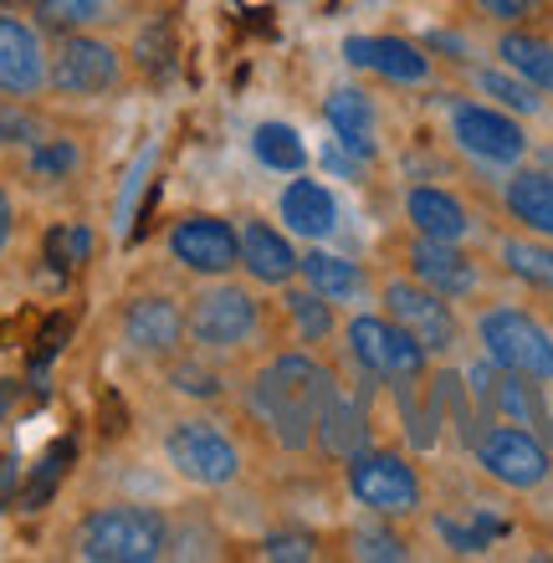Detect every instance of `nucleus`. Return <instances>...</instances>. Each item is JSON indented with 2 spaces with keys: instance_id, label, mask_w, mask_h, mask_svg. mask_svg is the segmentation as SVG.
Masks as SVG:
<instances>
[{
  "instance_id": "obj_30",
  "label": "nucleus",
  "mask_w": 553,
  "mask_h": 563,
  "mask_svg": "<svg viewBox=\"0 0 553 563\" xmlns=\"http://www.w3.org/2000/svg\"><path fill=\"white\" fill-rule=\"evenodd\" d=\"M287 308H292V318H298L302 343H323V339L333 333V308H329V297H318L313 287H308V292H292V297H287Z\"/></svg>"
},
{
  "instance_id": "obj_4",
  "label": "nucleus",
  "mask_w": 553,
  "mask_h": 563,
  "mask_svg": "<svg viewBox=\"0 0 553 563\" xmlns=\"http://www.w3.org/2000/svg\"><path fill=\"white\" fill-rule=\"evenodd\" d=\"M344 482H349V497L374 512V518H416L420 507H425V482L400 451H354L344 466Z\"/></svg>"
},
{
  "instance_id": "obj_18",
  "label": "nucleus",
  "mask_w": 553,
  "mask_h": 563,
  "mask_svg": "<svg viewBox=\"0 0 553 563\" xmlns=\"http://www.w3.org/2000/svg\"><path fill=\"white\" fill-rule=\"evenodd\" d=\"M241 267L262 287H287L302 272V256L292 252L287 231H277L267 221H246L241 225Z\"/></svg>"
},
{
  "instance_id": "obj_9",
  "label": "nucleus",
  "mask_w": 553,
  "mask_h": 563,
  "mask_svg": "<svg viewBox=\"0 0 553 563\" xmlns=\"http://www.w3.org/2000/svg\"><path fill=\"white\" fill-rule=\"evenodd\" d=\"M123 82V57L119 46L88 31H67L46 62V88L62 98H103Z\"/></svg>"
},
{
  "instance_id": "obj_15",
  "label": "nucleus",
  "mask_w": 553,
  "mask_h": 563,
  "mask_svg": "<svg viewBox=\"0 0 553 563\" xmlns=\"http://www.w3.org/2000/svg\"><path fill=\"white\" fill-rule=\"evenodd\" d=\"M185 333H190V318H185V312L175 308V297H165V292H144L123 308V343H129L139 358H175Z\"/></svg>"
},
{
  "instance_id": "obj_22",
  "label": "nucleus",
  "mask_w": 553,
  "mask_h": 563,
  "mask_svg": "<svg viewBox=\"0 0 553 563\" xmlns=\"http://www.w3.org/2000/svg\"><path fill=\"white\" fill-rule=\"evenodd\" d=\"M497 62L512 67L523 82H533L543 98H553V42L549 36H539V31H528V26H502Z\"/></svg>"
},
{
  "instance_id": "obj_17",
  "label": "nucleus",
  "mask_w": 553,
  "mask_h": 563,
  "mask_svg": "<svg viewBox=\"0 0 553 563\" xmlns=\"http://www.w3.org/2000/svg\"><path fill=\"white\" fill-rule=\"evenodd\" d=\"M405 221L416 236L431 241H466L472 236V210L456 190H441V185H410L405 190Z\"/></svg>"
},
{
  "instance_id": "obj_24",
  "label": "nucleus",
  "mask_w": 553,
  "mask_h": 563,
  "mask_svg": "<svg viewBox=\"0 0 553 563\" xmlns=\"http://www.w3.org/2000/svg\"><path fill=\"white\" fill-rule=\"evenodd\" d=\"M302 277H308V287H313L318 297H329V302H354V297L364 292V267L360 262H349V256L339 252H308L302 256Z\"/></svg>"
},
{
  "instance_id": "obj_34",
  "label": "nucleus",
  "mask_w": 553,
  "mask_h": 563,
  "mask_svg": "<svg viewBox=\"0 0 553 563\" xmlns=\"http://www.w3.org/2000/svg\"><path fill=\"white\" fill-rule=\"evenodd\" d=\"M175 389H180V395H200V400H210V395H221V379H215L206 364H180V369H175Z\"/></svg>"
},
{
  "instance_id": "obj_12",
  "label": "nucleus",
  "mask_w": 553,
  "mask_h": 563,
  "mask_svg": "<svg viewBox=\"0 0 553 563\" xmlns=\"http://www.w3.org/2000/svg\"><path fill=\"white\" fill-rule=\"evenodd\" d=\"M169 256L195 277H231L241 267V231H231L221 216H185L169 231Z\"/></svg>"
},
{
  "instance_id": "obj_19",
  "label": "nucleus",
  "mask_w": 553,
  "mask_h": 563,
  "mask_svg": "<svg viewBox=\"0 0 553 563\" xmlns=\"http://www.w3.org/2000/svg\"><path fill=\"white\" fill-rule=\"evenodd\" d=\"M277 216H283V225L302 241H323L339 231V200H333V190L318 185V179H287L283 195H277Z\"/></svg>"
},
{
  "instance_id": "obj_3",
  "label": "nucleus",
  "mask_w": 553,
  "mask_h": 563,
  "mask_svg": "<svg viewBox=\"0 0 553 563\" xmlns=\"http://www.w3.org/2000/svg\"><path fill=\"white\" fill-rule=\"evenodd\" d=\"M169 549V528L154 507L113 503L98 507L77 528V559L88 563H154Z\"/></svg>"
},
{
  "instance_id": "obj_5",
  "label": "nucleus",
  "mask_w": 553,
  "mask_h": 563,
  "mask_svg": "<svg viewBox=\"0 0 553 563\" xmlns=\"http://www.w3.org/2000/svg\"><path fill=\"white\" fill-rule=\"evenodd\" d=\"M472 456H477L487 482H497V487H508V492H539L553 476L549 441H543L539 430L512 426V420H493L472 441Z\"/></svg>"
},
{
  "instance_id": "obj_37",
  "label": "nucleus",
  "mask_w": 553,
  "mask_h": 563,
  "mask_svg": "<svg viewBox=\"0 0 553 563\" xmlns=\"http://www.w3.org/2000/svg\"><path fill=\"white\" fill-rule=\"evenodd\" d=\"M0 410H5V389H0Z\"/></svg>"
},
{
  "instance_id": "obj_10",
  "label": "nucleus",
  "mask_w": 553,
  "mask_h": 563,
  "mask_svg": "<svg viewBox=\"0 0 553 563\" xmlns=\"http://www.w3.org/2000/svg\"><path fill=\"white\" fill-rule=\"evenodd\" d=\"M185 318H190V339L200 343L206 354H231L241 343H252L256 323H262V318H256V297L221 277H215V287H206V292L195 297V308L185 312Z\"/></svg>"
},
{
  "instance_id": "obj_31",
  "label": "nucleus",
  "mask_w": 553,
  "mask_h": 563,
  "mask_svg": "<svg viewBox=\"0 0 553 563\" xmlns=\"http://www.w3.org/2000/svg\"><path fill=\"white\" fill-rule=\"evenodd\" d=\"M88 256H92L88 225H52V231H46V262H52V267H82Z\"/></svg>"
},
{
  "instance_id": "obj_21",
  "label": "nucleus",
  "mask_w": 553,
  "mask_h": 563,
  "mask_svg": "<svg viewBox=\"0 0 553 563\" xmlns=\"http://www.w3.org/2000/svg\"><path fill=\"white\" fill-rule=\"evenodd\" d=\"M502 210H508L512 225H523L533 236L553 241V175L549 169L518 164V169L502 179Z\"/></svg>"
},
{
  "instance_id": "obj_8",
  "label": "nucleus",
  "mask_w": 553,
  "mask_h": 563,
  "mask_svg": "<svg viewBox=\"0 0 553 563\" xmlns=\"http://www.w3.org/2000/svg\"><path fill=\"white\" fill-rule=\"evenodd\" d=\"M379 302L405 333H416V343L425 349L431 358H446L462 339V323H456V302L441 292H431L425 282L416 277H389L379 287Z\"/></svg>"
},
{
  "instance_id": "obj_16",
  "label": "nucleus",
  "mask_w": 553,
  "mask_h": 563,
  "mask_svg": "<svg viewBox=\"0 0 553 563\" xmlns=\"http://www.w3.org/2000/svg\"><path fill=\"white\" fill-rule=\"evenodd\" d=\"M46 62H52V52L42 46V31L21 15L0 11V92L5 98H36L46 88Z\"/></svg>"
},
{
  "instance_id": "obj_23",
  "label": "nucleus",
  "mask_w": 553,
  "mask_h": 563,
  "mask_svg": "<svg viewBox=\"0 0 553 563\" xmlns=\"http://www.w3.org/2000/svg\"><path fill=\"white\" fill-rule=\"evenodd\" d=\"M497 262L512 282H523L528 292H549L553 297V241L549 236H502L497 241Z\"/></svg>"
},
{
  "instance_id": "obj_25",
  "label": "nucleus",
  "mask_w": 553,
  "mask_h": 563,
  "mask_svg": "<svg viewBox=\"0 0 553 563\" xmlns=\"http://www.w3.org/2000/svg\"><path fill=\"white\" fill-rule=\"evenodd\" d=\"M313 441L323 445V451H333V456H344V461L354 456V451H364V416L339 395V385H333V395L323 400V410H318Z\"/></svg>"
},
{
  "instance_id": "obj_7",
  "label": "nucleus",
  "mask_w": 553,
  "mask_h": 563,
  "mask_svg": "<svg viewBox=\"0 0 553 563\" xmlns=\"http://www.w3.org/2000/svg\"><path fill=\"white\" fill-rule=\"evenodd\" d=\"M451 144L472 154L477 164H493V169H518L528 159V129L518 123V113L497 103H477V98H462L451 103L446 113Z\"/></svg>"
},
{
  "instance_id": "obj_1",
  "label": "nucleus",
  "mask_w": 553,
  "mask_h": 563,
  "mask_svg": "<svg viewBox=\"0 0 553 563\" xmlns=\"http://www.w3.org/2000/svg\"><path fill=\"white\" fill-rule=\"evenodd\" d=\"M333 395V374L313 354H277L252 385L256 420L277 435L287 451H308L323 400Z\"/></svg>"
},
{
  "instance_id": "obj_36",
  "label": "nucleus",
  "mask_w": 553,
  "mask_h": 563,
  "mask_svg": "<svg viewBox=\"0 0 553 563\" xmlns=\"http://www.w3.org/2000/svg\"><path fill=\"white\" fill-rule=\"evenodd\" d=\"M11 231H15V210H11V200H5V190H0V252L11 246Z\"/></svg>"
},
{
  "instance_id": "obj_14",
  "label": "nucleus",
  "mask_w": 553,
  "mask_h": 563,
  "mask_svg": "<svg viewBox=\"0 0 553 563\" xmlns=\"http://www.w3.org/2000/svg\"><path fill=\"white\" fill-rule=\"evenodd\" d=\"M349 67L395 82V88H425L435 77V62L425 57V46L405 42V36H349L344 42Z\"/></svg>"
},
{
  "instance_id": "obj_13",
  "label": "nucleus",
  "mask_w": 553,
  "mask_h": 563,
  "mask_svg": "<svg viewBox=\"0 0 553 563\" xmlns=\"http://www.w3.org/2000/svg\"><path fill=\"white\" fill-rule=\"evenodd\" d=\"M405 272L416 282H425L431 292L451 297V302H466V297L482 292V272H477V262L462 252V241L416 236L405 246Z\"/></svg>"
},
{
  "instance_id": "obj_11",
  "label": "nucleus",
  "mask_w": 553,
  "mask_h": 563,
  "mask_svg": "<svg viewBox=\"0 0 553 563\" xmlns=\"http://www.w3.org/2000/svg\"><path fill=\"white\" fill-rule=\"evenodd\" d=\"M165 456L185 482H195V487H231L241 476L236 445L225 441L215 426H206V420H180V426H169Z\"/></svg>"
},
{
  "instance_id": "obj_27",
  "label": "nucleus",
  "mask_w": 553,
  "mask_h": 563,
  "mask_svg": "<svg viewBox=\"0 0 553 563\" xmlns=\"http://www.w3.org/2000/svg\"><path fill=\"white\" fill-rule=\"evenodd\" d=\"M252 154L267 169H277V175H298L302 164H308V144L298 139L292 123H262L252 134Z\"/></svg>"
},
{
  "instance_id": "obj_6",
  "label": "nucleus",
  "mask_w": 553,
  "mask_h": 563,
  "mask_svg": "<svg viewBox=\"0 0 553 563\" xmlns=\"http://www.w3.org/2000/svg\"><path fill=\"white\" fill-rule=\"evenodd\" d=\"M344 349L374 379H400V385H410V379H420V374L431 369V354H425L416 343V333H405L389 312H360V318H349Z\"/></svg>"
},
{
  "instance_id": "obj_32",
  "label": "nucleus",
  "mask_w": 553,
  "mask_h": 563,
  "mask_svg": "<svg viewBox=\"0 0 553 563\" xmlns=\"http://www.w3.org/2000/svg\"><path fill=\"white\" fill-rule=\"evenodd\" d=\"M349 549H354V559H379V563L410 559V543L400 533H389V528H360V533L349 538Z\"/></svg>"
},
{
  "instance_id": "obj_33",
  "label": "nucleus",
  "mask_w": 553,
  "mask_h": 563,
  "mask_svg": "<svg viewBox=\"0 0 553 563\" xmlns=\"http://www.w3.org/2000/svg\"><path fill=\"white\" fill-rule=\"evenodd\" d=\"M493 26H528L539 15V0H472Z\"/></svg>"
},
{
  "instance_id": "obj_20",
  "label": "nucleus",
  "mask_w": 553,
  "mask_h": 563,
  "mask_svg": "<svg viewBox=\"0 0 553 563\" xmlns=\"http://www.w3.org/2000/svg\"><path fill=\"white\" fill-rule=\"evenodd\" d=\"M323 119H329L333 139L354 154V159H374L379 154V113H374V98L360 88H339L329 92L323 103Z\"/></svg>"
},
{
  "instance_id": "obj_35",
  "label": "nucleus",
  "mask_w": 553,
  "mask_h": 563,
  "mask_svg": "<svg viewBox=\"0 0 553 563\" xmlns=\"http://www.w3.org/2000/svg\"><path fill=\"white\" fill-rule=\"evenodd\" d=\"M267 559H313V543L308 538H267Z\"/></svg>"
},
{
  "instance_id": "obj_28",
  "label": "nucleus",
  "mask_w": 553,
  "mask_h": 563,
  "mask_svg": "<svg viewBox=\"0 0 553 563\" xmlns=\"http://www.w3.org/2000/svg\"><path fill=\"white\" fill-rule=\"evenodd\" d=\"M103 11H108V0H36V21H42L46 31H57V36L98 26Z\"/></svg>"
},
{
  "instance_id": "obj_29",
  "label": "nucleus",
  "mask_w": 553,
  "mask_h": 563,
  "mask_svg": "<svg viewBox=\"0 0 553 563\" xmlns=\"http://www.w3.org/2000/svg\"><path fill=\"white\" fill-rule=\"evenodd\" d=\"M77 164H82V148H77L73 139H42V144L31 148L26 169L42 179V185H62V179H73Z\"/></svg>"
},
{
  "instance_id": "obj_2",
  "label": "nucleus",
  "mask_w": 553,
  "mask_h": 563,
  "mask_svg": "<svg viewBox=\"0 0 553 563\" xmlns=\"http://www.w3.org/2000/svg\"><path fill=\"white\" fill-rule=\"evenodd\" d=\"M477 343L487 364H497L502 374H523V379L553 385V328L539 312L493 302V308L477 312Z\"/></svg>"
},
{
  "instance_id": "obj_26",
  "label": "nucleus",
  "mask_w": 553,
  "mask_h": 563,
  "mask_svg": "<svg viewBox=\"0 0 553 563\" xmlns=\"http://www.w3.org/2000/svg\"><path fill=\"white\" fill-rule=\"evenodd\" d=\"M477 92L487 98V103L518 113V119H533V113H543V92L533 88V82H523V77L512 73V67H482V73H477Z\"/></svg>"
}]
</instances>
